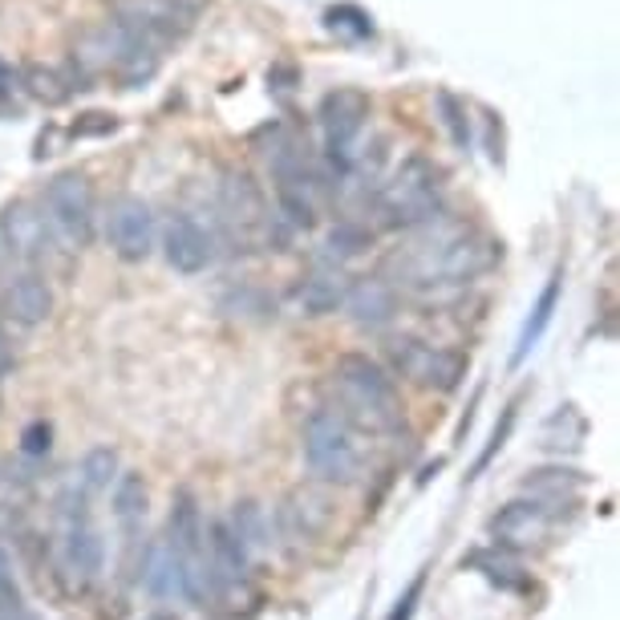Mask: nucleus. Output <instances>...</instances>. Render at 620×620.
Instances as JSON below:
<instances>
[{"label":"nucleus","mask_w":620,"mask_h":620,"mask_svg":"<svg viewBox=\"0 0 620 620\" xmlns=\"http://www.w3.org/2000/svg\"><path fill=\"white\" fill-rule=\"evenodd\" d=\"M325 28H329L332 37H341V42H365V37H373L370 13H361L358 4H332L329 13H325Z\"/></svg>","instance_id":"393cba45"},{"label":"nucleus","mask_w":620,"mask_h":620,"mask_svg":"<svg viewBox=\"0 0 620 620\" xmlns=\"http://www.w3.org/2000/svg\"><path fill=\"white\" fill-rule=\"evenodd\" d=\"M511 426H515V406H507V413H503V426H495V434H491V446H487V455L479 458V470L491 463V455H495V451H503V442H507Z\"/></svg>","instance_id":"f704fd0d"},{"label":"nucleus","mask_w":620,"mask_h":620,"mask_svg":"<svg viewBox=\"0 0 620 620\" xmlns=\"http://www.w3.org/2000/svg\"><path fill=\"white\" fill-rule=\"evenodd\" d=\"M220 203H223V215H227V223H232L239 235L260 232L264 223H268L264 191L251 183V175H244V171H227V175H223Z\"/></svg>","instance_id":"9b49d317"},{"label":"nucleus","mask_w":620,"mask_h":620,"mask_svg":"<svg viewBox=\"0 0 620 620\" xmlns=\"http://www.w3.org/2000/svg\"><path fill=\"white\" fill-rule=\"evenodd\" d=\"M16 605H21V593L13 588V580H0V608H4V612L13 608L16 612Z\"/></svg>","instance_id":"c9c22d12"},{"label":"nucleus","mask_w":620,"mask_h":620,"mask_svg":"<svg viewBox=\"0 0 620 620\" xmlns=\"http://www.w3.org/2000/svg\"><path fill=\"white\" fill-rule=\"evenodd\" d=\"M382 215H386L394 227H418V223H434L442 207V183H438V166L413 154L389 175V183L382 187Z\"/></svg>","instance_id":"20e7f679"},{"label":"nucleus","mask_w":620,"mask_h":620,"mask_svg":"<svg viewBox=\"0 0 620 620\" xmlns=\"http://www.w3.org/2000/svg\"><path fill=\"white\" fill-rule=\"evenodd\" d=\"M166 543L179 551V560L203 551V519H199V507H195V499L187 491H179L175 503H171V536H166Z\"/></svg>","instance_id":"aec40b11"},{"label":"nucleus","mask_w":620,"mask_h":620,"mask_svg":"<svg viewBox=\"0 0 620 620\" xmlns=\"http://www.w3.org/2000/svg\"><path fill=\"white\" fill-rule=\"evenodd\" d=\"M114 114H102V110H90V114H82L78 122H73V134L78 138H97V134H110L114 130Z\"/></svg>","instance_id":"473e14b6"},{"label":"nucleus","mask_w":620,"mask_h":620,"mask_svg":"<svg viewBox=\"0 0 620 620\" xmlns=\"http://www.w3.org/2000/svg\"><path fill=\"white\" fill-rule=\"evenodd\" d=\"M4 313L16 320V325H42L54 313V292L45 284V276L25 272L16 276L13 284L4 289Z\"/></svg>","instance_id":"f3484780"},{"label":"nucleus","mask_w":620,"mask_h":620,"mask_svg":"<svg viewBox=\"0 0 620 620\" xmlns=\"http://www.w3.org/2000/svg\"><path fill=\"white\" fill-rule=\"evenodd\" d=\"M106 239L122 260H147L154 251V211L138 195H118L106 215Z\"/></svg>","instance_id":"1a4fd4ad"},{"label":"nucleus","mask_w":620,"mask_h":620,"mask_svg":"<svg viewBox=\"0 0 620 620\" xmlns=\"http://www.w3.org/2000/svg\"><path fill=\"white\" fill-rule=\"evenodd\" d=\"M147 503H151V491H147V479L138 470H126L114 479V515L122 527H138L147 519Z\"/></svg>","instance_id":"4be33fe9"},{"label":"nucleus","mask_w":620,"mask_h":620,"mask_svg":"<svg viewBox=\"0 0 620 620\" xmlns=\"http://www.w3.org/2000/svg\"><path fill=\"white\" fill-rule=\"evenodd\" d=\"M114 479H118V451L114 446H94L82 458V482L90 491H106Z\"/></svg>","instance_id":"a878e982"},{"label":"nucleus","mask_w":620,"mask_h":620,"mask_svg":"<svg viewBox=\"0 0 620 620\" xmlns=\"http://www.w3.org/2000/svg\"><path fill=\"white\" fill-rule=\"evenodd\" d=\"M422 588H426V572H418V576L410 580V588L401 593L398 608L389 612V620H410V617H413V608H418V600H422Z\"/></svg>","instance_id":"72a5a7b5"},{"label":"nucleus","mask_w":620,"mask_h":620,"mask_svg":"<svg viewBox=\"0 0 620 620\" xmlns=\"http://www.w3.org/2000/svg\"><path fill=\"white\" fill-rule=\"evenodd\" d=\"M9 572H13V568H9V555H4V548H0V580H9Z\"/></svg>","instance_id":"4c0bfd02"},{"label":"nucleus","mask_w":620,"mask_h":620,"mask_svg":"<svg viewBox=\"0 0 620 620\" xmlns=\"http://www.w3.org/2000/svg\"><path fill=\"white\" fill-rule=\"evenodd\" d=\"M495 264V244L482 239L467 223L442 220L422 239L394 256V268L406 284L418 289H438V284H467Z\"/></svg>","instance_id":"f257e3e1"},{"label":"nucleus","mask_w":620,"mask_h":620,"mask_svg":"<svg viewBox=\"0 0 620 620\" xmlns=\"http://www.w3.org/2000/svg\"><path fill=\"white\" fill-rule=\"evenodd\" d=\"M13 370V349H9V341H4V332H0V377Z\"/></svg>","instance_id":"e433bc0d"},{"label":"nucleus","mask_w":620,"mask_h":620,"mask_svg":"<svg viewBox=\"0 0 620 620\" xmlns=\"http://www.w3.org/2000/svg\"><path fill=\"white\" fill-rule=\"evenodd\" d=\"M4 620H33V617H21V612H13V617H4Z\"/></svg>","instance_id":"58836bf2"},{"label":"nucleus","mask_w":620,"mask_h":620,"mask_svg":"<svg viewBox=\"0 0 620 620\" xmlns=\"http://www.w3.org/2000/svg\"><path fill=\"white\" fill-rule=\"evenodd\" d=\"M227 527L235 531V539L251 551H264L272 539H268V515H264V507L256 503V499H244V503H235L232 507V519H227Z\"/></svg>","instance_id":"5701e85b"},{"label":"nucleus","mask_w":620,"mask_h":620,"mask_svg":"<svg viewBox=\"0 0 620 620\" xmlns=\"http://www.w3.org/2000/svg\"><path fill=\"white\" fill-rule=\"evenodd\" d=\"M344 304H349V313H353V320H358L361 329H382V325H389V320L398 317V292L382 276L353 280L349 292H344Z\"/></svg>","instance_id":"ddd939ff"},{"label":"nucleus","mask_w":620,"mask_h":620,"mask_svg":"<svg viewBox=\"0 0 620 620\" xmlns=\"http://www.w3.org/2000/svg\"><path fill=\"white\" fill-rule=\"evenodd\" d=\"M49 446H54V426L49 422H28L25 434H21V451L33 458L49 455Z\"/></svg>","instance_id":"7c9ffc66"},{"label":"nucleus","mask_w":620,"mask_h":620,"mask_svg":"<svg viewBox=\"0 0 620 620\" xmlns=\"http://www.w3.org/2000/svg\"><path fill=\"white\" fill-rule=\"evenodd\" d=\"M560 280L564 276L555 272L548 280V289L539 292V301H536V308H531V317H527V325H524V332H519V349H515V361H524L527 358V349L543 337V329L551 325V317H555V304H560Z\"/></svg>","instance_id":"b1692460"},{"label":"nucleus","mask_w":620,"mask_h":620,"mask_svg":"<svg viewBox=\"0 0 620 620\" xmlns=\"http://www.w3.org/2000/svg\"><path fill=\"white\" fill-rule=\"evenodd\" d=\"M580 475L576 470H539L536 479L527 482V487H536V491H543V487H548V491H560V495H564V491H572V487H580Z\"/></svg>","instance_id":"2f4dec72"},{"label":"nucleus","mask_w":620,"mask_h":620,"mask_svg":"<svg viewBox=\"0 0 620 620\" xmlns=\"http://www.w3.org/2000/svg\"><path fill=\"white\" fill-rule=\"evenodd\" d=\"M28 90L42 97V102H49V106L69 97V90L61 85V78H57L54 69H28Z\"/></svg>","instance_id":"c85d7f7f"},{"label":"nucleus","mask_w":620,"mask_h":620,"mask_svg":"<svg viewBox=\"0 0 620 620\" xmlns=\"http://www.w3.org/2000/svg\"><path fill=\"white\" fill-rule=\"evenodd\" d=\"M45 211H49V223L54 232L66 239L69 248H85L94 239V220H97V199L94 187L85 175H57L45 191Z\"/></svg>","instance_id":"423d86ee"},{"label":"nucleus","mask_w":620,"mask_h":620,"mask_svg":"<svg viewBox=\"0 0 620 620\" xmlns=\"http://www.w3.org/2000/svg\"><path fill=\"white\" fill-rule=\"evenodd\" d=\"M163 251L175 272H203L207 264L215 260V235L199 220H191L187 211H179L163 227Z\"/></svg>","instance_id":"9d476101"},{"label":"nucleus","mask_w":620,"mask_h":620,"mask_svg":"<svg viewBox=\"0 0 620 620\" xmlns=\"http://www.w3.org/2000/svg\"><path fill=\"white\" fill-rule=\"evenodd\" d=\"M114 21L147 45H159L183 37L195 25V4L191 0H118Z\"/></svg>","instance_id":"6e6552de"},{"label":"nucleus","mask_w":620,"mask_h":620,"mask_svg":"<svg viewBox=\"0 0 620 620\" xmlns=\"http://www.w3.org/2000/svg\"><path fill=\"white\" fill-rule=\"evenodd\" d=\"M548 511L539 503H527V499H515L491 519V536L503 543V548H536L539 539H548Z\"/></svg>","instance_id":"4468645a"},{"label":"nucleus","mask_w":620,"mask_h":620,"mask_svg":"<svg viewBox=\"0 0 620 620\" xmlns=\"http://www.w3.org/2000/svg\"><path fill=\"white\" fill-rule=\"evenodd\" d=\"M389 358H394L398 373L413 377L418 386L438 389V394H455L463 386V377H467V358H458L451 349L413 341V337H401V341L389 344Z\"/></svg>","instance_id":"0eeeda50"},{"label":"nucleus","mask_w":620,"mask_h":620,"mask_svg":"<svg viewBox=\"0 0 620 620\" xmlns=\"http://www.w3.org/2000/svg\"><path fill=\"white\" fill-rule=\"evenodd\" d=\"M320 134H325V154L332 159L337 171H349L358 163V142L361 130L370 122V97L361 90H332L320 102Z\"/></svg>","instance_id":"39448f33"},{"label":"nucleus","mask_w":620,"mask_h":620,"mask_svg":"<svg viewBox=\"0 0 620 620\" xmlns=\"http://www.w3.org/2000/svg\"><path fill=\"white\" fill-rule=\"evenodd\" d=\"M344 292H349V276L341 268H317L313 276H304L296 292H292V304L301 308L304 317H325V313H337L344 304Z\"/></svg>","instance_id":"dca6fc26"},{"label":"nucleus","mask_w":620,"mask_h":620,"mask_svg":"<svg viewBox=\"0 0 620 620\" xmlns=\"http://www.w3.org/2000/svg\"><path fill=\"white\" fill-rule=\"evenodd\" d=\"M0 235H4V248L21 256V260H37L49 248V227L45 215L33 203H9L0 215Z\"/></svg>","instance_id":"2eb2a0df"},{"label":"nucleus","mask_w":620,"mask_h":620,"mask_svg":"<svg viewBox=\"0 0 620 620\" xmlns=\"http://www.w3.org/2000/svg\"><path fill=\"white\" fill-rule=\"evenodd\" d=\"M304 458L325 482H353L365 463L358 426L341 410H317L304 422Z\"/></svg>","instance_id":"7ed1b4c3"},{"label":"nucleus","mask_w":620,"mask_h":620,"mask_svg":"<svg viewBox=\"0 0 620 620\" xmlns=\"http://www.w3.org/2000/svg\"><path fill=\"white\" fill-rule=\"evenodd\" d=\"M332 503L320 487H296L284 507H280V524H284V536L296 539V543H308L317 539L325 527H329Z\"/></svg>","instance_id":"f8f14e48"},{"label":"nucleus","mask_w":620,"mask_h":620,"mask_svg":"<svg viewBox=\"0 0 620 620\" xmlns=\"http://www.w3.org/2000/svg\"><path fill=\"white\" fill-rule=\"evenodd\" d=\"M142 584H147L154 596H163V600L183 596V560L166 539H154L151 548H147V560H142Z\"/></svg>","instance_id":"6ab92c4d"},{"label":"nucleus","mask_w":620,"mask_h":620,"mask_svg":"<svg viewBox=\"0 0 620 620\" xmlns=\"http://www.w3.org/2000/svg\"><path fill=\"white\" fill-rule=\"evenodd\" d=\"M207 560H211V572H215V580L220 584H239V580L248 576V564H251V555L248 548L235 539V531L227 524H211V531H207Z\"/></svg>","instance_id":"a211bd4d"},{"label":"nucleus","mask_w":620,"mask_h":620,"mask_svg":"<svg viewBox=\"0 0 620 620\" xmlns=\"http://www.w3.org/2000/svg\"><path fill=\"white\" fill-rule=\"evenodd\" d=\"M475 568H482V576L491 580V584H499V588H507V593H524L527 580L524 572L515 564H507V560H495V555H475Z\"/></svg>","instance_id":"bb28decb"},{"label":"nucleus","mask_w":620,"mask_h":620,"mask_svg":"<svg viewBox=\"0 0 620 620\" xmlns=\"http://www.w3.org/2000/svg\"><path fill=\"white\" fill-rule=\"evenodd\" d=\"M438 110L446 114L442 122H446V130H451V138H455V147H463V151H467L470 130H467V122H463V110H458V102L451 94H438Z\"/></svg>","instance_id":"c756f323"},{"label":"nucleus","mask_w":620,"mask_h":620,"mask_svg":"<svg viewBox=\"0 0 620 620\" xmlns=\"http://www.w3.org/2000/svg\"><path fill=\"white\" fill-rule=\"evenodd\" d=\"M325 248H329V260L341 264L365 248V232H358L353 223H337V227L329 232V239H325Z\"/></svg>","instance_id":"cd10ccee"},{"label":"nucleus","mask_w":620,"mask_h":620,"mask_svg":"<svg viewBox=\"0 0 620 620\" xmlns=\"http://www.w3.org/2000/svg\"><path fill=\"white\" fill-rule=\"evenodd\" d=\"M66 560L82 580H94L106 564V543L90 524H73L66 536Z\"/></svg>","instance_id":"412c9836"},{"label":"nucleus","mask_w":620,"mask_h":620,"mask_svg":"<svg viewBox=\"0 0 620 620\" xmlns=\"http://www.w3.org/2000/svg\"><path fill=\"white\" fill-rule=\"evenodd\" d=\"M332 382L341 389L344 401V418L353 422L358 418L361 426L370 430H398L401 426V398L398 386L377 361L361 358V353H349V358L337 361L332 370Z\"/></svg>","instance_id":"f03ea898"}]
</instances>
